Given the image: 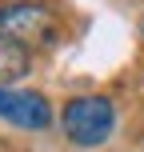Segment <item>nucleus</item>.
<instances>
[{
	"label": "nucleus",
	"instance_id": "f257e3e1",
	"mask_svg": "<svg viewBox=\"0 0 144 152\" xmlns=\"http://www.w3.org/2000/svg\"><path fill=\"white\" fill-rule=\"evenodd\" d=\"M0 36L24 44L28 52L56 48V40H60V16L44 0H4L0 4Z\"/></svg>",
	"mask_w": 144,
	"mask_h": 152
},
{
	"label": "nucleus",
	"instance_id": "20e7f679",
	"mask_svg": "<svg viewBox=\"0 0 144 152\" xmlns=\"http://www.w3.org/2000/svg\"><path fill=\"white\" fill-rule=\"evenodd\" d=\"M32 68V52L16 40L0 36V84H16L20 76H28Z\"/></svg>",
	"mask_w": 144,
	"mask_h": 152
},
{
	"label": "nucleus",
	"instance_id": "7ed1b4c3",
	"mask_svg": "<svg viewBox=\"0 0 144 152\" xmlns=\"http://www.w3.org/2000/svg\"><path fill=\"white\" fill-rule=\"evenodd\" d=\"M0 120H8L12 128H24V132H40L52 124V104L44 92L0 84Z\"/></svg>",
	"mask_w": 144,
	"mask_h": 152
},
{
	"label": "nucleus",
	"instance_id": "f03ea898",
	"mask_svg": "<svg viewBox=\"0 0 144 152\" xmlns=\"http://www.w3.org/2000/svg\"><path fill=\"white\" fill-rule=\"evenodd\" d=\"M60 128L76 148H100L116 132V104L108 96H72L60 108Z\"/></svg>",
	"mask_w": 144,
	"mask_h": 152
},
{
	"label": "nucleus",
	"instance_id": "39448f33",
	"mask_svg": "<svg viewBox=\"0 0 144 152\" xmlns=\"http://www.w3.org/2000/svg\"><path fill=\"white\" fill-rule=\"evenodd\" d=\"M140 32H144V24H140Z\"/></svg>",
	"mask_w": 144,
	"mask_h": 152
}]
</instances>
